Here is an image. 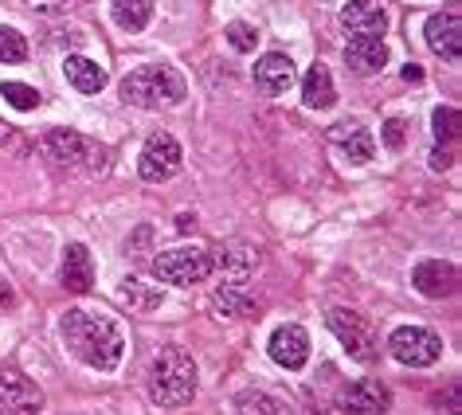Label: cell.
Here are the masks:
<instances>
[{"mask_svg":"<svg viewBox=\"0 0 462 415\" xmlns=\"http://www.w3.org/2000/svg\"><path fill=\"white\" fill-rule=\"evenodd\" d=\"M392 408V396L380 380H353L341 392V411L345 415H384Z\"/></svg>","mask_w":462,"mask_h":415,"instance_id":"13","label":"cell"},{"mask_svg":"<svg viewBox=\"0 0 462 415\" xmlns=\"http://www.w3.org/2000/svg\"><path fill=\"white\" fill-rule=\"evenodd\" d=\"M236 415H294V411L279 396H271V392H239Z\"/></svg>","mask_w":462,"mask_h":415,"instance_id":"24","label":"cell"},{"mask_svg":"<svg viewBox=\"0 0 462 415\" xmlns=\"http://www.w3.org/2000/svg\"><path fill=\"white\" fill-rule=\"evenodd\" d=\"M329 142L337 145L341 161H349V165H368V161H373V153H376L373 134H368L361 122H337V125L329 130Z\"/></svg>","mask_w":462,"mask_h":415,"instance_id":"14","label":"cell"},{"mask_svg":"<svg viewBox=\"0 0 462 415\" xmlns=\"http://www.w3.org/2000/svg\"><path fill=\"white\" fill-rule=\"evenodd\" d=\"M329 329L337 333L341 349L349 353L353 361L373 364L376 356H380L376 333H373V326H368V318H365V314H356V309H329Z\"/></svg>","mask_w":462,"mask_h":415,"instance_id":"5","label":"cell"},{"mask_svg":"<svg viewBox=\"0 0 462 415\" xmlns=\"http://www.w3.org/2000/svg\"><path fill=\"white\" fill-rule=\"evenodd\" d=\"M110 20L122 32L137 36V32H145L149 20H153V0H110Z\"/></svg>","mask_w":462,"mask_h":415,"instance_id":"22","label":"cell"},{"mask_svg":"<svg viewBox=\"0 0 462 415\" xmlns=\"http://www.w3.org/2000/svg\"><path fill=\"white\" fill-rule=\"evenodd\" d=\"M345 63L356 75H376L388 67V48L384 40H368V36H353L349 48H345Z\"/></svg>","mask_w":462,"mask_h":415,"instance_id":"17","label":"cell"},{"mask_svg":"<svg viewBox=\"0 0 462 415\" xmlns=\"http://www.w3.org/2000/svg\"><path fill=\"white\" fill-rule=\"evenodd\" d=\"M63 75L79 95H98V90L106 87V71H102L95 60H87V55H71V60L63 63Z\"/></svg>","mask_w":462,"mask_h":415,"instance_id":"21","label":"cell"},{"mask_svg":"<svg viewBox=\"0 0 462 415\" xmlns=\"http://www.w3.org/2000/svg\"><path fill=\"white\" fill-rule=\"evenodd\" d=\"M388 349H392V356H396L400 364L431 368L439 356H443V341H439V333L427 329V326H400L388 337Z\"/></svg>","mask_w":462,"mask_h":415,"instance_id":"6","label":"cell"},{"mask_svg":"<svg viewBox=\"0 0 462 415\" xmlns=\"http://www.w3.org/2000/svg\"><path fill=\"white\" fill-rule=\"evenodd\" d=\"M180 161H184V153H180V142L172 134H153L145 142V149H142V157H137V172H142L145 180H169L172 172L180 169Z\"/></svg>","mask_w":462,"mask_h":415,"instance_id":"9","label":"cell"},{"mask_svg":"<svg viewBox=\"0 0 462 415\" xmlns=\"http://www.w3.org/2000/svg\"><path fill=\"white\" fill-rule=\"evenodd\" d=\"M60 337L67 353L79 356L87 368H98V373H114L125 353L118 321L106 314H90V309H67L60 318Z\"/></svg>","mask_w":462,"mask_h":415,"instance_id":"1","label":"cell"},{"mask_svg":"<svg viewBox=\"0 0 462 415\" xmlns=\"http://www.w3.org/2000/svg\"><path fill=\"white\" fill-rule=\"evenodd\" d=\"M212 306H216V314H224V318H236V314H251L255 306H247V298L236 290V286H219V290L212 294Z\"/></svg>","mask_w":462,"mask_h":415,"instance_id":"27","label":"cell"},{"mask_svg":"<svg viewBox=\"0 0 462 415\" xmlns=\"http://www.w3.org/2000/svg\"><path fill=\"white\" fill-rule=\"evenodd\" d=\"M411 282H415V290L427 294V298H443V294H455L458 271L443 259H423L420 267L411 271Z\"/></svg>","mask_w":462,"mask_h":415,"instance_id":"16","label":"cell"},{"mask_svg":"<svg viewBox=\"0 0 462 415\" xmlns=\"http://www.w3.org/2000/svg\"><path fill=\"white\" fill-rule=\"evenodd\" d=\"M122 98L137 110H165L184 98V78L165 63H145L122 78Z\"/></svg>","mask_w":462,"mask_h":415,"instance_id":"3","label":"cell"},{"mask_svg":"<svg viewBox=\"0 0 462 415\" xmlns=\"http://www.w3.org/2000/svg\"><path fill=\"white\" fill-rule=\"evenodd\" d=\"M196 384H200V373H196V361L177 345L161 349L149 364V396H153L157 408L180 411L196 400Z\"/></svg>","mask_w":462,"mask_h":415,"instance_id":"2","label":"cell"},{"mask_svg":"<svg viewBox=\"0 0 462 415\" xmlns=\"http://www.w3.org/2000/svg\"><path fill=\"white\" fill-rule=\"evenodd\" d=\"M149 239H153V227H149V224H142V227H137V232H134V251H149Z\"/></svg>","mask_w":462,"mask_h":415,"instance_id":"33","label":"cell"},{"mask_svg":"<svg viewBox=\"0 0 462 415\" xmlns=\"http://www.w3.org/2000/svg\"><path fill=\"white\" fill-rule=\"evenodd\" d=\"M216 259L208 251H196V247H172V251H161L153 259V279L165 282V286H196L212 274Z\"/></svg>","mask_w":462,"mask_h":415,"instance_id":"4","label":"cell"},{"mask_svg":"<svg viewBox=\"0 0 462 415\" xmlns=\"http://www.w3.org/2000/svg\"><path fill=\"white\" fill-rule=\"evenodd\" d=\"M294 83H298V75H294V60H291V55L271 51V55H263V60L255 63V87L263 90V95L279 98Z\"/></svg>","mask_w":462,"mask_h":415,"instance_id":"15","label":"cell"},{"mask_svg":"<svg viewBox=\"0 0 462 415\" xmlns=\"http://www.w3.org/2000/svg\"><path fill=\"white\" fill-rule=\"evenodd\" d=\"M384 145L388 149H403V122L400 118H388L384 122Z\"/></svg>","mask_w":462,"mask_h":415,"instance_id":"31","label":"cell"},{"mask_svg":"<svg viewBox=\"0 0 462 415\" xmlns=\"http://www.w3.org/2000/svg\"><path fill=\"white\" fill-rule=\"evenodd\" d=\"M227 43H231V51H255L259 48V28L255 24H247V20H231L227 24Z\"/></svg>","mask_w":462,"mask_h":415,"instance_id":"28","label":"cell"},{"mask_svg":"<svg viewBox=\"0 0 462 415\" xmlns=\"http://www.w3.org/2000/svg\"><path fill=\"white\" fill-rule=\"evenodd\" d=\"M13 309H16V290L0 279V314H13Z\"/></svg>","mask_w":462,"mask_h":415,"instance_id":"32","label":"cell"},{"mask_svg":"<svg viewBox=\"0 0 462 415\" xmlns=\"http://www.w3.org/2000/svg\"><path fill=\"white\" fill-rule=\"evenodd\" d=\"M177 227H180V232H189V227H196V220H192V216H180Z\"/></svg>","mask_w":462,"mask_h":415,"instance_id":"36","label":"cell"},{"mask_svg":"<svg viewBox=\"0 0 462 415\" xmlns=\"http://www.w3.org/2000/svg\"><path fill=\"white\" fill-rule=\"evenodd\" d=\"M431 130L439 137V145H455L458 142V110L455 106H439L431 118Z\"/></svg>","mask_w":462,"mask_h":415,"instance_id":"29","label":"cell"},{"mask_svg":"<svg viewBox=\"0 0 462 415\" xmlns=\"http://www.w3.org/2000/svg\"><path fill=\"white\" fill-rule=\"evenodd\" d=\"M28 60V40L16 28L0 24V63H24Z\"/></svg>","mask_w":462,"mask_h":415,"instance_id":"25","label":"cell"},{"mask_svg":"<svg viewBox=\"0 0 462 415\" xmlns=\"http://www.w3.org/2000/svg\"><path fill=\"white\" fill-rule=\"evenodd\" d=\"M302 102L310 110H329L337 102V90H333V75L326 63H314L302 78Z\"/></svg>","mask_w":462,"mask_h":415,"instance_id":"20","label":"cell"},{"mask_svg":"<svg viewBox=\"0 0 462 415\" xmlns=\"http://www.w3.org/2000/svg\"><path fill=\"white\" fill-rule=\"evenodd\" d=\"M43 153H48L60 169H95V165H102L98 145L90 142V137H83L79 130H63V125L43 134Z\"/></svg>","mask_w":462,"mask_h":415,"instance_id":"7","label":"cell"},{"mask_svg":"<svg viewBox=\"0 0 462 415\" xmlns=\"http://www.w3.org/2000/svg\"><path fill=\"white\" fill-rule=\"evenodd\" d=\"M267 353H271L274 364H282V368H291V373H298V368L310 361V337H306V329L302 326H279V329L271 333V341H267Z\"/></svg>","mask_w":462,"mask_h":415,"instance_id":"12","label":"cell"},{"mask_svg":"<svg viewBox=\"0 0 462 415\" xmlns=\"http://www.w3.org/2000/svg\"><path fill=\"white\" fill-rule=\"evenodd\" d=\"M341 24L349 36H368V40H384L388 32V5L384 0H353L341 13Z\"/></svg>","mask_w":462,"mask_h":415,"instance_id":"11","label":"cell"},{"mask_svg":"<svg viewBox=\"0 0 462 415\" xmlns=\"http://www.w3.org/2000/svg\"><path fill=\"white\" fill-rule=\"evenodd\" d=\"M24 5L36 8V13H43V16H60V13L71 8V0H24Z\"/></svg>","mask_w":462,"mask_h":415,"instance_id":"30","label":"cell"},{"mask_svg":"<svg viewBox=\"0 0 462 415\" xmlns=\"http://www.w3.org/2000/svg\"><path fill=\"white\" fill-rule=\"evenodd\" d=\"M63 286L71 294H87L95 286V259L83 244H67L63 251Z\"/></svg>","mask_w":462,"mask_h":415,"instance_id":"18","label":"cell"},{"mask_svg":"<svg viewBox=\"0 0 462 415\" xmlns=\"http://www.w3.org/2000/svg\"><path fill=\"white\" fill-rule=\"evenodd\" d=\"M450 165V149L447 145H439L435 153H431V169H447Z\"/></svg>","mask_w":462,"mask_h":415,"instance_id":"34","label":"cell"},{"mask_svg":"<svg viewBox=\"0 0 462 415\" xmlns=\"http://www.w3.org/2000/svg\"><path fill=\"white\" fill-rule=\"evenodd\" d=\"M423 36H427V48H431L439 60L458 63V55H462V20H458V8L435 13L431 20H427Z\"/></svg>","mask_w":462,"mask_h":415,"instance_id":"10","label":"cell"},{"mask_svg":"<svg viewBox=\"0 0 462 415\" xmlns=\"http://www.w3.org/2000/svg\"><path fill=\"white\" fill-rule=\"evenodd\" d=\"M216 263H224V274H227V286H239L247 282L259 267V251L255 247H227V251H216L212 255Z\"/></svg>","mask_w":462,"mask_h":415,"instance_id":"23","label":"cell"},{"mask_svg":"<svg viewBox=\"0 0 462 415\" xmlns=\"http://www.w3.org/2000/svg\"><path fill=\"white\" fill-rule=\"evenodd\" d=\"M403 78H408V83H423V67L420 63H408V67H403Z\"/></svg>","mask_w":462,"mask_h":415,"instance_id":"35","label":"cell"},{"mask_svg":"<svg viewBox=\"0 0 462 415\" xmlns=\"http://www.w3.org/2000/svg\"><path fill=\"white\" fill-rule=\"evenodd\" d=\"M0 95H5V102L13 110H36L40 106V90L36 87H28V83H0Z\"/></svg>","mask_w":462,"mask_h":415,"instance_id":"26","label":"cell"},{"mask_svg":"<svg viewBox=\"0 0 462 415\" xmlns=\"http://www.w3.org/2000/svg\"><path fill=\"white\" fill-rule=\"evenodd\" d=\"M0 408L13 415H40L43 411V392L36 380H28L20 368L0 364Z\"/></svg>","mask_w":462,"mask_h":415,"instance_id":"8","label":"cell"},{"mask_svg":"<svg viewBox=\"0 0 462 415\" xmlns=\"http://www.w3.org/2000/svg\"><path fill=\"white\" fill-rule=\"evenodd\" d=\"M118 302L125 309H134V314H153V309H161V302H165V290L145 279H137V274H130V279L118 282Z\"/></svg>","mask_w":462,"mask_h":415,"instance_id":"19","label":"cell"}]
</instances>
